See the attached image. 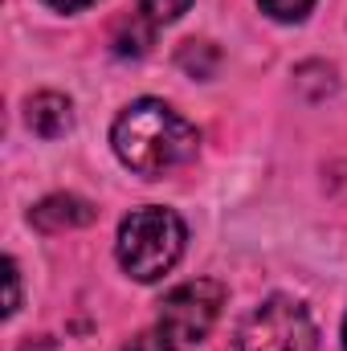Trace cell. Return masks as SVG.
Instances as JSON below:
<instances>
[{
    "instance_id": "obj_10",
    "label": "cell",
    "mask_w": 347,
    "mask_h": 351,
    "mask_svg": "<svg viewBox=\"0 0 347 351\" xmlns=\"http://www.w3.org/2000/svg\"><path fill=\"white\" fill-rule=\"evenodd\" d=\"M115 49H119L123 58H127V53H143V49H147V33H143V29L131 21V29H127V25L119 29V37H115Z\"/></svg>"
},
{
    "instance_id": "obj_1",
    "label": "cell",
    "mask_w": 347,
    "mask_h": 351,
    "mask_svg": "<svg viewBox=\"0 0 347 351\" xmlns=\"http://www.w3.org/2000/svg\"><path fill=\"white\" fill-rule=\"evenodd\" d=\"M110 143H115V156L139 176H164L188 164L196 156V127L176 114L172 106L156 102V98H143V102H131L115 131H110Z\"/></svg>"
},
{
    "instance_id": "obj_2",
    "label": "cell",
    "mask_w": 347,
    "mask_h": 351,
    "mask_svg": "<svg viewBox=\"0 0 347 351\" xmlns=\"http://www.w3.org/2000/svg\"><path fill=\"white\" fill-rule=\"evenodd\" d=\"M184 254V221L172 208H135L119 225V265L135 282L164 278Z\"/></svg>"
},
{
    "instance_id": "obj_5",
    "label": "cell",
    "mask_w": 347,
    "mask_h": 351,
    "mask_svg": "<svg viewBox=\"0 0 347 351\" xmlns=\"http://www.w3.org/2000/svg\"><path fill=\"white\" fill-rule=\"evenodd\" d=\"M98 217V208L82 200V196H70V192H58V196H45L33 213H29V221L41 229V233H66V229H82Z\"/></svg>"
},
{
    "instance_id": "obj_8",
    "label": "cell",
    "mask_w": 347,
    "mask_h": 351,
    "mask_svg": "<svg viewBox=\"0 0 347 351\" xmlns=\"http://www.w3.org/2000/svg\"><path fill=\"white\" fill-rule=\"evenodd\" d=\"M135 4H139V12H143L152 25H172V21H180V16L188 12L192 0H135Z\"/></svg>"
},
{
    "instance_id": "obj_11",
    "label": "cell",
    "mask_w": 347,
    "mask_h": 351,
    "mask_svg": "<svg viewBox=\"0 0 347 351\" xmlns=\"http://www.w3.org/2000/svg\"><path fill=\"white\" fill-rule=\"evenodd\" d=\"M127 351H172V348L164 343L160 331H147V335H135V339L127 343Z\"/></svg>"
},
{
    "instance_id": "obj_14",
    "label": "cell",
    "mask_w": 347,
    "mask_h": 351,
    "mask_svg": "<svg viewBox=\"0 0 347 351\" xmlns=\"http://www.w3.org/2000/svg\"><path fill=\"white\" fill-rule=\"evenodd\" d=\"M344 348H347V323H344Z\"/></svg>"
},
{
    "instance_id": "obj_4",
    "label": "cell",
    "mask_w": 347,
    "mask_h": 351,
    "mask_svg": "<svg viewBox=\"0 0 347 351\" xmlns=\"http://www.w3.org/2000/svg\"><path fill=\"white\" fill-rule=\"evenodd\" d=\"M237 351H315V323L290 298H270L241 323Z\"/></svg>"
},
{
    "instance_id": "obj_13",
    "label": "cell",
    "mask_w": 347,
    "mask_h": 351,
    "mask_svg": "<svg viewBox=\"0 0 347 351\" xmlns=\"http://www.w3.org/2000/svg\"><path fill=\"white\" fill-rule=\"evenodd\" d=\"M53 8H62V12H74V8H82V4H90V0H49Z\"/></svg>"
},
{
    "instance_id": "obj_3",
    "label": "cell",
    "mask_w": 347,
    "mask_h": 351,
    "mask_svg": "<svg viewBox=\"0 0 347 351\" xmlns=\"http://www.w3.org/2000/svg\"><path fill=\"white\" fill-rule=\"evenodd\" d=\"M221 306H225V286L221 282H208V278L184 282L160 302V327L156 331L164 335V343L172 351L192 348L213 331Z\"/></svg>"
},
{
    "instance_id": "obj_7",
    "label": "cell",
    "mask_w": 347,
    "mask_h": 351,
    "mask_svg": "<svg viewBox=\"0 0 347 351\" xmlns=\"http://www.w3.org/2000/svg\"><path fill=\"white\" fill-rule=\"evenodd\" d=\"M217 49L208 45V41H188L184 49H180V66L192 74V78H208L213 70H217Z\"/></svg>"
},
{
    "instance_id": "obj_12",
    "label": "cell",
    "mask_w": 347,
    "mask_h": 351,
    "mask_svg": "<svg viewBox=\"0 0 347 351\" xmlns=\"http://www.w3.org/2000/svg\"><path fill=\"white\" fill-rule=\"evenodd\" d=\"M16 311V262H8V315Z\"/></svg>"
},
{
    "instance_id": "obj_9",
    "label": "cell",
    "mask_w": 347,
    "mask_h": 351,
    "mask_svg": "<svg viewBox=\"0 0 347 351\" xmlns=\"http://www.w3.org/2000/svg\"><path fill=\"white\" fill-rule=\"evenodd\" d=\"M258 4L274 16V21H302L315 0H258Z\"/></svg>"
},
{
    "instance_id": "obj_6",
    "label": "cell",
    "mask_w": 347,
    "mask_h": 351,
    "mask_svg": "<svg viewBox=\"0 0 347 351\" xmlns=\"http://www.w3.org/2000/svg\"><path fill=\"white\" fill-rule=\"evenodd\" d=\"M25 119H29V127H33L41 139H58V135L70 131V98L49 94V90H45V94H33Z\"/></svg>"
}]
</instances>
